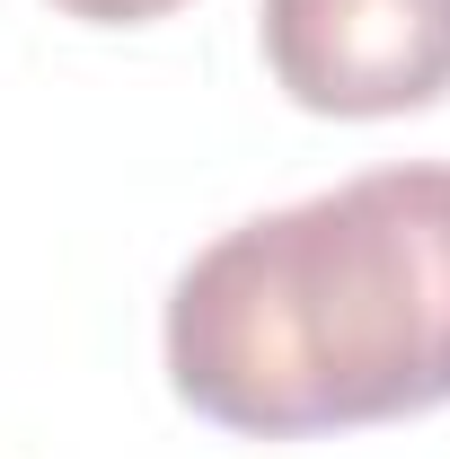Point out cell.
Here are the masks:
<instances>
[{"label":"cell","instance_id":"cell-1","mask_svg":"<svg viewBox=\"0 0 450 459\" xmlns=\"http://www.w3.org/2000/svg\"><path fill=\"white\" fill-rule=\"evenodd\" d=\"M169 380L256 442L450 406V160L221 230L169 291Z\"/></svg>","mask_w":450,"mask_h":459},{"label":"cell","instance_id":"cell-2","mask_svg":"<svg viewBox=\"0 0 450 459\" xmlns=\"http://www.w3.org/2000/svg\"><path fill=\"white\" fill-rule=\"evenodd\" d=\"M265 71L309 115H415L450 98V0H265Z\"/></svg>","mask_w":450,"mask_h":459},{"label":"cell","instance_id":"cell-3","mask_svg":"<svg viewBox=\"0 0 450 459\" xmlns=\"http://www.w3.org/2000/svg\"><path fill=\"white\" fill-rule=\"evenodd\" d=\"M62 18H89V27H151V18H169L186 0H54Z\"/></svg>","mask_w":450,"mask_h":459}]
</instances>
